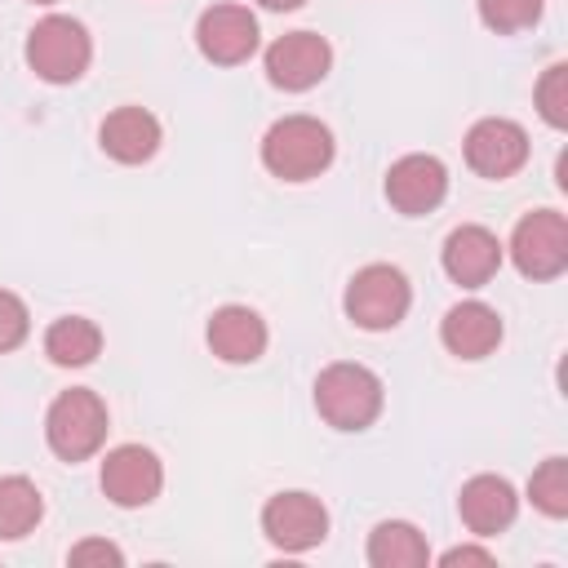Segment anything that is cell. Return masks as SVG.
<instances>
[{"label":"cell","instance_id":"obj_1","mask_svg":"<svg viewBox=\"0 0 568 568\" xmlns=\"http://www.w3.org/2000/svg\"><path fill=\"white\" fill-rule=\"evenodd\" d=\"M382 399H386V386L368 364L337 359L315 377V413L333 430H368L382 413Z\"/></svg>","mask_w":568,"mask_h":568},{"label":"cell","instance_id":"obj_2","mask_svg":"<svg viewBox=\"0 0 568 568\" xmlns=\"http://www.w3.org/2000/svg\"><path fill=\"white\" fill-rule=\"evenodd\" d=\"M262 164L280 182H311L333 164V133L315 115H284L262 138Z\"/></svg>","mask_w":568,"mask_h":568},{"label":"cell","instance_id":"obj_3","mask_svg":"<svg viewBox=\"0 0 568 568\" xmlns=\"http://www.w3.org/2000/svg\"><path fill=\"white\" fill-rule=\"evenodd\" d=\"M342 306H346V320L364 333H386L395 328L408 306H413V288H408V275L390 262H368L351 275L346 293H342Z\"/></svg>","mask_w":568,"mask_h":568},{"label":"cell","instance_id":"obj_4","mask_svg":"<svg viewBox=\"0 0 568 568\" xmlns=\"http://www.w3.org/2000/svg\"><path fill=\"white\" fill-rule=\"evenodd\" d=\"M44 439H49L53 457H62L71 466L93 457L106 444V404H102V395L89 390V386L62 390L44 413Z\"/></svg>","mask_w":568,"mask_h":568},{"label":"cell","instance_id":"obj_5","mask_svg":"<svg viewBox=\"0 0 568 568\" xmlns=\"http://www.w3.org/2000/svg\"><path fill=\"white\" fill-rule=\"evenodd\" d=\"M89 58H93V40L80 18L49 13L27 36V67L44 84H75L89 71Z\"/></svg>","mask_w":568,"mask_h":568},{"label":"cell","instance_id":"obj_6","mask_svg":"<svg viewBox=\"0 0 568 568\" xmlns=\"http://www.w3.org/2000/svg\"><path fill=\"white\" fill-rule=\"evenodd\" d=\"M510 262L524 280H555L568 271V222L559 209H532L510 231Z\"/></svg>","mask_w":568,"mask_h":568},{"label":"cell","instance_id":"obj_7","mask_svg":"<svg viewBox=\"0 0 568 568\" xmlns=\"http://www.w3.org/2000/svg\"><path fill=\"white\" fill-rule=\"evenodd\" d=\"M262 532L275 550L284 555H302V550H315L324 537H328V510L315 493H275L266 506H262Z\"/></svg>","mask_w":568,"mask_h":568},{"label":"cell","instance_id":"obj_8","mask_svg":"<svg viewBox=\"0 0 568 568\" xmlns=\"http://www.w3.org/2000/svg\"><path fill=\"white\" fill-rule=\"evenodd\" d=\"M262 67H266V80H271L275 89H284V93H306V89H315V84L328 75V67H333V44H328L324 36H315V31H288V36H280V40L266 44Z\"/></svg>","mask_w":568,"mask_h":568},{"label":"cell","instance_id":"obj_9","mask_svg":"<svg viewBox=\"0 0 568 568\" xmlns=\"http://www.w3.org/2000/svg\"><path fill=\"white\" fill-rule=\"evenodd\" d=\"M466 164L488 178V182H501L510 173H519L528 164V133L524 124L506 120V115H484L470 124L466 133Z\"/></svg>","mask_w":568,"mask_h":568},{"label":"cell","instance_id":"obj_10","mask_svg":"<svg viewBox=\"0 0 568 568\" xmlns=\"http://www.w3.org/2000/svg\"><path fill=\"white\" fill-rule=\"evenodd\" d=\"M102 493L124 506V510H138V506H151L164 488V466L151 448L142 444H120L102 457Z\"/></svg>","mask_w":568,"mask_h":568},{"label":"cell","instance_id":"obj_11","mask_svg":"<svg viewBox=\"0 0 568 568\" xmlns=\"http://www.w3.org/2000/svg\"><path fill=\"white\" fill-rule=\"evenodd\" d=\"M448 195V169L439 155H399L390 169H386V200L395 213L404 217H422V213H435Z\"/></svg>","mask_w":568,"mask_h":568},{"label":"cell","instance_id":"obj_12","mask_svg":"<svg viewBox=\"0 0 568 568\" xmlns=\"http://www.w3.org/2000/svg\"><path fill=\"white\" fill-rule=\"evenodd\" d=\"M195 49L213 67H240L257 53V18L244 4H209L195 22Z\"/></svg>","mask_w":568,"mask_h":568},{"label":"cell","instance_id":"obj_13","mask_svg":"<svg viewBox=\"0 0 568 568\" xmlns=\"http://www.w3.org/2000/svg\"><path fill=\"white\" fill-rule=\"evenodd\" d=\"M439 262H444V275H448L453 284H462V288H484V284L501 271V240H497L488 226L466 222V226L448 231Z\"/></svg>","mask_w":568,"mask_h":568},{"label":"cell","instance_id":"obj_14","mask_svg":"<svg viewBox=\"0 0 568 568\" xmlns=\"http://www.w3.org/2000/svg\"><path fill=\"white\" fill-rule=\"evenodd\" d=\"M457 515H462V524H466L475 537H497V532H506V528L515 524V515H519V493H515V484L501 479V475H475V479H466L462 493H457Z\"/></svg>","mask_w":568,"mask_h":568},{"label":"cell","instance_id":"obj_15","mask_svg":"<svg viewBox=\"0 0 568 568\" xmlns=\"http://www.w3.org/2000/svg\"><path fill=\"white\" fill-rule=\"evenodd\" d=\"M266 337H271L266 320L253 306H240V302L217 306L209 315V328H204V342H209V351L222 364H253V359H262Z\"/></svg>","mask_w":568,"mask_h":568},{"label":"cell","instance_id":"obj_16","mask_svg":"<svg viewBox=\"0 0 568 568\" xmlns=\"http://www.w3.org/2000/svg\"><path fill=\"white\" fill-rule=\"evenodd\" d=\"M439 342L457 359H484V355H493L501 346V315L488 302H475V297L457 302L439 320Z\"/></svg>","mask_w":568,"mask_h":568},{"label":"cell","instance_id":"obj_17","mask_svg":"<svg viewBox=\"0 0 568 568\" xmlns=\"http://www.w3.org/2000/svg\"><path fill=\"white\" fill-rule=\"evenodd\" d=\"M160 120L146 106H115L98 129V142L115 164H146L160 151Z\"/></svg>","mask_w":568,"mask_h":568},{"label":"cell","instance_id":"obj_18","mask_svg":"<svg viewBox=\"0 0 568 568\" xmlns=\"http://www.w3.org/2000/svg\"><path fill=\"white\" fill-rule=\"evenodd\" d=\"M44 355L58 368H84L102 355V328L84 315H62L44 328Z\"/></svg>","mask_w":568,"mask_h":568},{"label":"cell","instance_id":"obj_19","mask_svg":"<svg viewBox=\"0 0 568 568\" xmlns=\"http://www.w3.org/2000/svg\"><path fill=\"white\" fill-rule=\"evenodd\" d=\"M368 564L373 568H426L430 546L408 519H386L368 532Z\"/></svg>","mask_w":568,"mask_h":568},{"label":"cell","instance_id":"obj_20","mask_svg":"<svg viewBox=\"0 0 568 568\" xmlns=\"http://www.w3.org/2000/svg\"><path fill=\"white\" fill-rule=\"evenodd\" d=\"M44 515V497L27 475H4L0 479V541L27 537Z\"/></svg>","mask_w":568,"mask_h":568},{"label":"cell","instance_id":"obj_21","mask_svg":"<svg viewBox=\"0 0 568 568\" xmlns=\"http://www.w3.org/2000/svg\"><path fill=\"white\" fill-rule=\"evenodd\" d=\"M528 501L546 515V519H564L568 515V457H546L532 479H528Z\"/></svg>","mask_w":568,"mask_h":568},{"label":"cell","instance_id":"obj_22","mask_svg":"<svg viewBox=\"0 0 568 568\" xmlns=\"http://www.w3.org/2000/svg\"><path fill=\"white\" fill-rule=\"evenodd\" d=\"M541 18V0H479V22L497 36H515L537 27Z\"/></svg>","mask_w":568,"mask_h":568},{"label":"cell","instance_id":"obj_23","mask_svg":"<svg viewBox=\"0 0 568 568\" xmlns=\"http://www.w3.org/2000/svg\"><path fill=\"white\" fill-rule=\"evenodd\" d=\"M537 111L550 129H568V67L564 62L546 67V75L537 80Z\"/></svg>","mask_w":568,"mask_h":568},{"label":"cell","instance_id":"obj_24","mask_svg":"<svg viewBox=\"0 0 568 568\" xmlns=\"http://www.w3.org/2000/svg\"><path fill=\"white\" fill-rule=\"evenodd\" d=\"M27 333H31L27 302H22L18 293L0 288V355H4V351H13V346H22V342H27Z\"/></svg>","mask_w":568,"mask_h":568},{"label":"cell","instance_id":"obj_25","mask_svg":"<svg viewBox=\"0 0 568 568\" xmlns=\"http://www.w3.org/2000/svg\"><path fill=\"white\" fill-rule=\"evenodd\" d=\"M67 564L71 568H89V564H111V568H120L124 564V550L115 546V541H102V537H89V541H75L71 550H67Z\"/></svg>","mask_w":568,"mask_h":568},{"label":"cell","instance_id":"obj_26","mask_svg":"<svg viewBox=\"0 0 568 568\" xmlns=\"http://www.w3.org/2000/svg\"><path fill=\"white\" fill-rule=\"evenodd\" d=\"M439 564L444 568H457V564H493V550H484V546H453V550H444L439 555Z\"/></svg>","mask_w":568,"mask_h":568},{"label":"cell","instance_id":"obj_27","mask_svg":"<svg viewBox=\"0 0 568 568\" xmlns=\"http://www.w3.org/2000/svg\"><path fill=\"white\" fill-rule=\"evenodd\" d=\"M262 9H275V13H288V9H302L306 0H257Z\"/></svg>","mask_w":568,"mask_h":568},{"label":"cell","instance_id":"obj_28","mask_svg":"<svg viewBox=\"0 0 568 568\" xmlns=\"http://www.w3.org/2000/svg\"><path fill=\"white\" fill-rule=\"evenodd\" d=\"M31 4H58V0H31Z\"/></svg>","mask_w":568,"mask_h":568}]
</instances>
